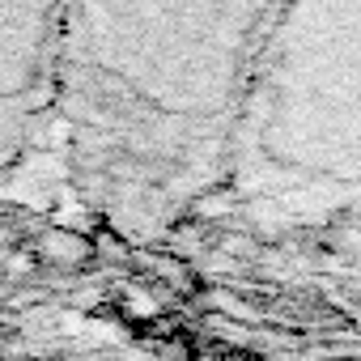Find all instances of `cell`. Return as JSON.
I'll return each instance as SVG.
<instances>
[{"instance_id":"obj_1","label":"cell","mask_w":361,"mask_h":361,"mask_svg":"<svg viewBox=\"0 0 361 361\" xmlns=\"http://www.w3.org/2000/svg\"><path fill=\"white\" fill-rule=\"evenodd\" d=\"M285 0H60L73 178L149 221L217 188L251 68Z\"/></svg>"},{"instance_id":"obj_2","label":"cell","mask_w":361,"mask_h":361,"mask_svg":"<svg viewBox=\"0 0 361 361\" xmlns=\"http://www.w3.org/2000/svg\"><path fill=\"white\" fill-rule=\"evenodd\" d=\"M298 123H361V0H285L251 68L234 145ZM230 145V149H234Z\"/></svg>"},{"instance_id":"obj_3","label":"cell","mask_w":361,"mask_h":361,"mask_svg":"<svg viewBox=\"0 0 361 361\" xmlns=\"http://www.w3.org/2000/svg\"><path fill=\"white\" fill-rule=\"evenodd\" d=\"M60 111V0H0V174Z\"/></svg>"},{"instance_id":"obj_4","label":"cell","mask_w":361,"mask_h":361,"mask_svg":"<svg viewBox=\"0 0 361 361\" xmlns=\"http://www.w3.org/2000/svg\"><path fill=\"white\" fill-rule=\"evenodd\" d=\"M35 251H39V259H47V264L81 268L85 259H94V238H85V234H77V230H64V226H51V230L39 234Z\"/></svg>"}]
</instances>
